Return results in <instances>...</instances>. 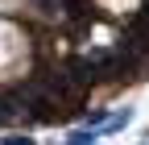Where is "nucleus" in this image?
Listing matches in <instances>:
<instances>
[{"label": "nucleus", "mask_w": 149, "mask_h": 145, "mask_svg": "<svg viewBox=\"0 0 149 145\" xmlns=\"http://www.w3.org/2000/svg\"><path fill=\"white\" fill-rule=\"evenodd\" d=\"M128 116H133L128 108H116L108 120H100V116H95V120H91V129H95V137H112V133H120L124 124H128Z\"/></svg>", "instance_id": "f257e3e1"}, {"label": "nucleus", "mask_w": 149, "mask_h": 145, "mask_svg": "<svg viewBox=\"0 0 149 145\" xmlns=\"http://www.w3.org/2000/svg\"><path fill=\"white\" fill-rule=\"evenodd\" d=\"M0 145H37L33 137H17V133H8V137H0Z\"/></svg>", "instance_id": "f03ea898"}, {"label": "nucleus", "mask_w": 149, "mask_h": 145, "mask_svg": "<svg viewBox=\"0 0 149 145\" xmlns=\"http://www.w3.org/2000/svg\"><path fill=\"white\" fill-rule=\"evenodd\" d=\"M8 120H17V116H13V108H8V100L0 96V124H8Z\"/></svg>", "instance_id": "7ed1b4c3"}, {"label": "nucleus", "mask_w": 149, "mask_h": 145, "mask_svg": "<svg viewBox=\"0 0 149 145\" xmlns=\"http://www.w3.org/2000/svg\"><path fill=\"white\" fill-rule=\"evenodd\" d=\"M66 145H95V141H91V133H79V137H70Z\"/></svg>", "instance_id": "20e7f679"}]
</instances>
